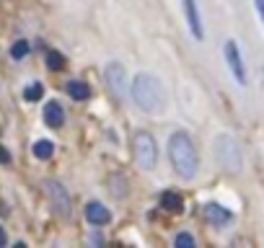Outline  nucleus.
I'll return each instance as SVG.
<instances>
[{"mask_svg": "<svg viewBox=\"0 0 264 248\" xmlns=\"http://www.w3.org/2000/svg\"><path fill=\"white\" fill-rule=\"evenodd\" d=\"M0 163H11V153L3 145H0Z\"/></svg>", "mask_w": 264, "mask_h": 248, "instance_id": "obj_19", "label": "nucleus"}, {"mask_svg": "<svg viewBox=\"0 0 264 248\" xmlns=\"http://www.w3.org/2000/svg\"><path fill=\"white\" fill-rule=\"evenodd\" d=\"M215 158H218V163L223 165V168H228V171H238L241 168V147L225 135H220L215 140Z\"/></svg>", "mask_w": 264, "mask_h": 248, "instance_id": "obj_4", "label": "nucleus"}, {"mask_svg": "<svg viewBox=\"0 0 264 248\" xmlns=\"http://www.w3.org/2000/svg\"><path fill=\"white\" fill-rule=\"evenodd\" d=\"M6 243H8V235H6V230H3V228H0V248H3Z\"/></svg>", "mask_w": 264, "mask_h": 248, "instance_id": "obj_21", "label": "nucleus"}, {"mask_svg": "<svg viewBox=\"0 0 264 248\" xmlns=\"http://www.w3.org/2000/svg\"><path fill=\"white\" fill-rule=\"evenodd\" d=\"M67 93H70V98H75V101L91 98V88H88V83H83V80H70V83H67Z\"/></svg>", "mask_w": 264, "mask_h": 248, "instance_id": "obj_13", "label": "nucleus"}, {"mask_svg": "<svg viewBox=\"0 0 264 248\" xmlns=\"http://www.w3.org/2000/svg\"><path fill=\"white\" fill-rule=\"evenodd\" d=\"M202 217H205V222H210L212 228H220V225H225V222H231V210H225L223 204H218V202H207V204H202Z\"/></svg>", "mask_w": 264, "mask_h": 248, "instance_id": "obj_8", "label": "nucleus"}, {"mask_svg": "<svg viewBox=\"0 0 264 248\" xmlns=\"http://www.w3.org/2000/svg\"><path fill=\"white\" fill-rule=\"evenodd\" d=\"M169 160L174 165V171L181 176V179H195L197 171H200V153L195 147V140L186 135L184 130H176L171 132L169 137Z\"/></svg>", "mask_w": 264, "mask_h": 248, "instance_id": "obj_1", "label": "nucleus"}, {"mask_svg": "<svg viewBox=\"0 0 264 248\" xmlns=\"http://www.w3.org/2000/svg\"><path fill=\"white\" fill-rule=\"evenodd\" d=\"M256 3V11H259V16H261V23H264V0H254Z\"/></svg>", "mask_w": 264, "mask_h": 248, "instance_id": "obj_20", "label": "nucleus"}, {"mask_svg": "<svg viewBox=\"0 0 264 248\" xmlns=\"http://www.w3.org/2000/svg\"><path fill=\"white\" fill-rule=\"evenodd\" d=\"M132 153H135V160L142 171H153L156 163H158V145H156V137L150 132H137L135 140H132Z\"/></svg>", "mask_w": 264, "mask_h": 248, "instance_id": "obj_3", "label": "nucleus"}, {"mask_svg": "<svg viewBox=\"0 0 264 248\" xmlns=\"http://www.w3.org/2000/svg\"><path fill=\"white\" fill-rule=\"evenodd\" d=\"M130 96L148 114H158L166 106V93H163L161 80L156 75H150V72H137L135 75L132 86H130Z\"/></svg>", "mask_w": 264, "mask_h": 248, "instance_id": "obj_2", "label": "nucleus"}, {"mask_svg": "<svg viewBox=\"0 0 264 248\" xmlns=\"http://www.w3.org/2000/svg\"><path fill=\"white\" fill-rule=\"evenodd\" d=\"M26 55H29V41H23V39H18V41H16V44L11 47V57H13V60H23Z\"/></svg>", "mask_w": 264, "mask_h": 248, "instance_id": "obj_17", "label": "nucleus"}, {"mask_svg": "<svg viewBox=\"0 0 264 248\" xmlns=\"http://www.w3.org/2000/svg\"><path fill=\"white\" fill-rule=\"evenodd\" d=\"M174 245H176V248H195V238H192L189 233H179V235L174 238Z\"/></svg>", "mask_w": 264, "mask_h": 248, "instance_id": "obj_18", "label": "nucleus"}, {"mask_svg": "<svg viewBox=\"0 0 264 248\" xmlns=\"http://www.w3.org/2000/svg\"><path fill=\"white\" fill-rule=\"evenodd\" d=\"M86 220H88L91 225H106V222L111 220V215H109V210H106L101 202H88V204H86Z\"/></svg>", "mask_w": 264, "mask_h": 248, "instance_id": "obj_11", "label": "nucleus"}, {"mask_svg": "<svg viewBox=\"0 0 264 248\" xmlns=\"http://www.w3.org/2000/svg\"><path fill=\"white\" fill-rule=\"evenodd\" d=\"M181 8H184V18H186V26H189L192 36H195L197 41L205 39V29H202V18H200L197 0H181Z\"/></svg>", "mask_w": 264, "mask_h": 248, "instance_id": "obj_6", "label": "nucleus"}, {"mask_svg": "<svg viewBox=\"0 0 264 248\" xmlns=\"http://www.w3.org/2000/svg\"><path fill=\"white\" fill-rule=\"evenodd\" d=\"M44 96V86H42V83H31V86L23 91V98L26 101H39Z\"/></svg>", "mask_w": 264, "mask_h": 248, "instance_id": "obj_15", "label": "nucleus"}, {"mask_svg": "<svg viewBox=\"0 0 264 248\" xmlns=\"http://www.w3.org/2000/svg\"><path fill=\"white\" fill-rule=\"evenodd\" d=\"M158 202H161V207H163L166 212H174V215L184 210V202H181V196L176 191H163Z\"/></svg>", "mask_w": 264, "mask_h": 248, "instance_id": "obj_12", "label": "nucleus"}, {"mask_svg": "<svg viewBox=\"0 0 264 248\" xmlns=\"http://www.w3.org/2000/svg\"><path fill=\"white\" fill-rule=\"evenodd\" d=\"M223 55H225V62H228L236 83H238V86H246V65H244V57H241V49H238V44H236V39L225 41Z\"/></svg>", "mask_w": 264, "mask_h": 248, "instance_id": "obj_5", "label": "nucleus"}, {"mask_svg": "<svg viewBox=\"0 0 264 248\" xmlns=\"http://www.w3.org/2000/svg\"><path fill=\"white\" fill-rule=\"evenodd\" d=\"M47 194H50V199H52V204H55V210H57L62 217H67V215H70V196H67L65 186L57 184V181H47Z\"/></svg>", "mask_w": 264, "mask_h": 248, "instance_id": "obj_9", "label": "nucleus"}, {"mask_svg": "<svg viewBox=\"0 0 264 248\" xmlns=\"http://www.w3.org/2000/svg\"><path fill=\"white\" fill-rule=\"evenodd\" d=\"M42 116H44V124H47V127H52V130H60L62 124H65V109L60 106V101H50V104H44Z\"/></svg>", "mask_w": 264, "mask_h": 248, "instance_id": "obj_10", "label": "nucleus"}, {"mask_svg": "<svg viewBox=\"0 0 264 248\" xmlns=\"http://www.w3.org/2000/svg\"><path fill=\"white\" fill-rule=\"evenodd\" d=\"M104 78L109 83V91L114 96H122L125 88H127V78H125V67L119 62H109L106 70H104Z\"/></svg>", "mask_w": 264, "mask_h": 248, "instance_id": "obj_7", "label": "nucleus"}, {"mask_svg": "<svg viewBox=\"0 0 264 248\" xmlns=\"http://www.w3.org/2000/svg\"><path fill=\"white\" fill-rule=\"evenodd\" d=\"M47 67H50V70H62V67H65V57H62L60 52L50 49V52H47Z\"/></svg>", "mask_w": 264, "mask_h": 248, "instance_id": "obj_16", "label": "nucleus"}, {"mask_svg": "<svg viewBox=\"0 0 264 248\" xmlns=\"http://www.w3.org/2000/svg\"><path fill=\"white\" fill-rule=\"evenodd\" d=\"M31 150H34V155L39 158V160H50L52 153H55V142L52 140H36Z\"/></svg>", "mask_w": 264, "mask_h": 248, "instance_id": "obj_14", "label": "nucleus"}]
</instances>
